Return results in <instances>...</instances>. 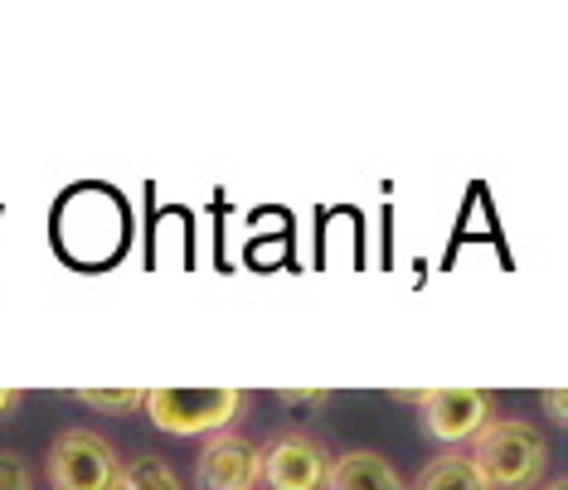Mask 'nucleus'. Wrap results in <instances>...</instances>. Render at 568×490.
Returning a JSON list of instances; mask_svg holds the SVG:
<instances>
[{
  "instance_id": "nucleus-1",
  "label": "nucleus",
  "mask_w": 568,
  "mask_h": 490,
  "mask_svg": "<svg viewBox=\"0 0 568 490\" xmlns=\"http://www.w3.org/2000/svg\"><path fill=\"white\" fill-rule=\"evenodd\" d=\"M471 471L481 476L486 490H539L549 471V447L535 422L525 418H490L471 437L467 451Z\"/></svg>"
},
{
  "instance_id": "nucleus-2",
  "label": "nucleus",
  "mask_w": 568,
  "mask_h": 490,
  "mask_svg": "<svg viewBox=\"0 0 568 490\" xmlns=\"http://www.w3.org/2000/svg\"><path fill=\"white\" fill-rule=\"evenodd\" d=\"M141 408L171 437H200V432H229L239 418L243 394L239 389H146Z\"/></svg>"
},
{
  "instance_id": "nucleus-3",
  "label": "nucleus",
  "mask_w": 568,
  "mask_h": 490,
  "mask_svg": "<svg viewBox=\"0 0 568 490\" xmlns=\"http://www.w3.org/2000/svg\"><path fill=\"white\" fill-rule=\"evenodd\" d=\"M118 471H122L118 447L93 428L59 432L54 447H49V457H44L49 490H112Z\"/></svg>"
},
{
  "instance_id": "nucleus-4",
  "label": "nucleus",
  "mask_w": 568,
  "mask_h": 490,
  "mask_svg": "<svg viewBox=\"0 0 568 490\" xmlns=\"http://www.w3.org/2000/svg\"><path fill=\"white\" fill-rule=\"evenodd\" d=\"M404 398L423 408V432L443 447L471 442V437L496 418L486 389H423V394H404Z\"/></svg>"
},
{
  "instance_id": "nucleus-5",
  "label": "nucleus",
  "mask_w": 568,
  "mask_h": 490,
  "mask_svg": "<svg viewBox=\"0 0 568 490\" xmlns=\"http://www.w3.org/2000/svg\"><path fill=\"white\" fill-rule=\"evenodd\" d=\"M326 447L306 432H282L257 447V481L267 490H326Z\"/></svg>"
},
{
  "instance_id": "nucleus-6",
  "label": "nucleus",
  "mask_w": 568,
  "mask_h": 490,
  "mask_svg": "<svg viewBox=\"0 0 568 490\" xmlns=\"http://www.w3.org/2000/svg\"><path fill=\"white\" fill-rule=\"evenodd\" d=\"M200 490H253L257 486V447L239 432H214L195 467Z\"/></svg>"
},
{
  "instance_id": "nucleus-7",
  "label": "nucleus",
  "mask_w": 568,
  "mask_h": 490,
  "mask_svg": "<svg viewBox=\"0 0 568 490\" xmlns=\"http://www.w3.org/2000/svg\"><path fill=\"white\" fill-rule=\"evenodd\" d=\"M326 490H408V486L394 471V461L379 457V451H341L326 467Z\"/></svg>"
},
{
  "instance_id": "nucleus-8",
  "label": "nucleus",
  "mask_w": 568,
  "mask_h": 490,
  "mask_svg": "<svg viewBox=\"0 0 568 490\" xmlns=\"http://www.w3.org/2000/svg\"><path fill=\"white\" fill-rule=\"evenodd\" d=\"M408 490H486V486H481V476L471 471L467 451H443V457H433L428 467H423V476Z\"/></svg>"
},
{
  "instance_id": "nucleus-9",
  "label": "nucleus",
  "mask_w": 568,
  "mask_h": 490,
  "mask_svg": "<svg viewBox=\"0 0 568 490\" xmlns=\"http://www.w3.org/2000/svg\"><path fill=\"white\" fill-rule=\"evenodd\" d=\"M112 490H185V486H180V476L161 457H141V461H122Z\"/></svg>"
},
{
  "instance_id": "nucleus-10",
  "label": "nucleus",
  "mask_w": 568,
  "mask_h": 490,
  "mask_svg": "<svg viewBox=\"0 0 568 490\" xmlns=\"http://www.w3.org/2000/svg\"><path fill=\"white\" fill-rule=\"evenodd\" d=\"M141 394L146 389H79L73 398L98 412H132V408H141Z\"/></svg>"
},
{
  "instance_id": "nucleus-11",
  "label": "nucleus",
  "mask_w": 568,
  "mask_h": 490,
  "mask_svg": "<svg viewBox=\"0 0 568 490\" xmlns=\"http://www.w3.org/2000/svg\"><path fill=\"white\" fill-rule=\"evenodd\" d=\"M0 490H30V467L16 451H0Z\"/></svg>"
},
{
  "instance_id": "nucleus-12",
  "label": "nucleus",
  "mask_w": 568,
  "mask_h": 490,
  "mask_svg": "<svg viewBox=\"0 0 568 490\" xmlns=\"http://www.w3.org/2000/svg\"><path fill=\"white\" fill-rule=\"evenodd\" d=\"M326 389H282V404H292V408H321L326 404Z\"/></svg>"
},
{
  "instance_id": "nucleus-13",
  "label": "nucleus",
  "mask_w": 568,
  "mask_h": 490,
  "mask_svg": "<svg viewBox=\"0 0 568 490\" xmlns=\"http://www.w3.org/2000/svg\"><path fill=\"white\" fill-rule=\"evenodd\" d=\"M545 408H549V418H554V422H564V394H559V389L545 398Z\"/></svg>"
},
{
  "instance_id": "nucleus-14",
  "label": "nucleus",
  "mask_w": 568,
  "mask_h": 490,
  "mask_svg": "<svg viewBox=\"0 0 568 490\" xmlns=\"http://www.w3.org/2000/svg\"><path fill=\"white\" fill-rule=\"evenodd\" d=\"M16 404H20V394H16V389H0V412H10Z\"/></svg>"
},
{
  "instance_id": "nucleus-15",
  "label": "nucleus",
  "mask_w": 568,
  "mask_h": 490,
  "mask_svg": "<svg viewBox=\"0 0 568 490\" xmlns=\"http://www.w3.org/2000/svg\"><path fill=\"white\" fill-rule=\"evenodd\" d=\"M549 490H568V486H564V481H554V486H549Z\"/></svg>"
}]
</instances>
